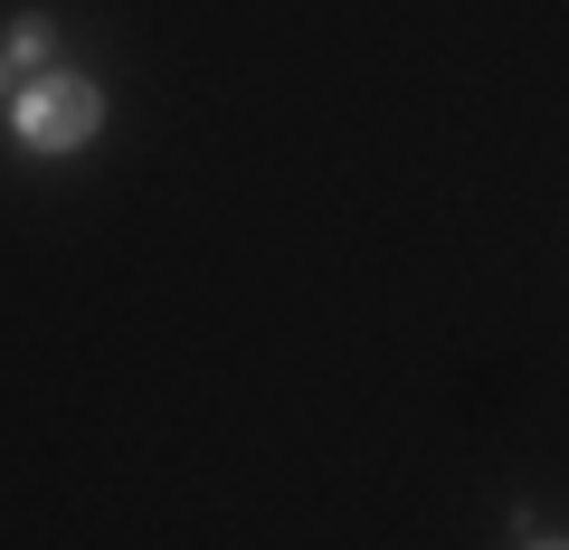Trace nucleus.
Here are the masks:
<instances>
[{
  "instance_id": "nucleus-1",
  "label": "nucleus",
  "mask_w": 569,
  "mask_h": 550,
  "mask_svg": "<svg viewBox=\"0 0 569 550\" xmlns=\"http://www.w3.org/2000/svg\"><path fill=\"white\" fill-rule=\"evenodd\" d=\"M104 133V86L77 77V67H48V77H20V96H10V143L29 152V162H67V152H86Z\"/></svg>"
},
{
  "instance_id": "nucleus-2",
  "label": "nucleus",
  "mask_w": 569,
  "mask_h": 550,
  "mask_svg": "<svg viewBox=\"0 0 569 550\" xmlns=\"http://www.w3.org/2000/svg\"><path fill=\"white\" fill-rule=\"evenodd\" d=\"M0 58L20 67V77H48V67H58V20H48V10H20L10 39H0Z\"/></svg>"
},
{
  "instance_id": "nucleus-3",
  "label": "nucleus",
  "mask_w": 569,
  "mask_h": 550,
  "mask_svg": "<svg viewBox=\"0 0 569 550\" xmlns=\"http://www.w3.org/2000/svg\"><path fill=\"white\" fill-rule=\"evenodd\" d=\"M512 550H569V541H560V531H522V541H512Z\"/></svg>"
},
{
  "instance_id": "nucleus-4",
  "label": "nucleus",
  "mask_w": 569,
  "mask_h": 550,
  "mask_svg": "<svg viewBox=\"0 0 569 550\" xmlns=\"http://www.w3.org/2000/svg\"><path fill=\"white\" fill-rule=\"evenodd\" d=\"M10 96H20V67H10V58H0V104H10Z\"/></svg>"
}]
</instances>
